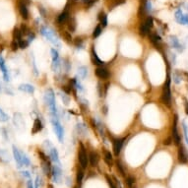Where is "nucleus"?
Wrapping results in <instances>:
<instances>
[{
  "mask_svg": "<svg viewBox=\"0 0 188 188\" xmlns=\"http://www.w3.org/2000/svg\"><path fill=\"white\" fill-rule=\"evenodd\" d=\"M0 70L2 71L3 78H4V80L6 82H9L10 77H9V74H8V69H7V67H6L5 60H4V58H3L1 55H0Z\"/></svg>",
  "mask_w": 188,
  "mask_h": 188,
  "instance_id": "nucleus-15",
  "label": "nucleus"
},
{
  "mask_svg": "<svg viewBox=\"0 0 188 188\" xmlns=\"http://www.w3.org/2000/svg\"><path fill=\"white\" fill-rule=\"evenodd\" d=\"M11 48H12L13 51H16L18 48H19V44H18V41L16 40H13L12 43H11Z\"/></svg>",
  "mask_w": 188,
  "mask_h": 188,
  "instance_id": "nucleus-50",
  "label": "nucleus"
},
{
  "mask_svg": "<svg viewBox=\"0 0 188 188\" xmlns=\"http://www.w3.org/2000/svg\"><path fill=\"white\" fill-rule=\"evenodd\" d=\"M185 111L186 114H188V100H185Z\"/></svg>",
  "mask_w": 188,
  "mask_h": 188,
  "instance_id": "nucleus-61",
  "label": "nucleus"
},
{
  "mask_svg": "<svg viewBox=\"0 0 188 188\" xmlns=\"http://www.w3.org/2000/svg\"><path fill=\"white\" fill-rule=\"evenodd\" d=\"M182 126H183V131H184V137H185L186 143L188 145V128H187V125H186L185 121L182 122Z\"/></svg>",
  "mask_w": 188,
  "mask_h": 188,
  "instance_id": "nucleus-46",
  "label": "nucleus"
},
{
  "mask_svg": "<svg viewBox=\"0 0 188 188\" xmlns=\"http://www.w3.org/2000/svg\"><path fill=\"white\" fill-rule=\"evenodd\" d=\"M170 43H171L172 47H174L175 49H177L178 51H182V49H183L182 46L180 44L179 40H177V37H174V36L170 37Z\"/></svg>",
  "mask_w": 188,
  "mask_h": 188,
  "instance_id": "nucleus-26",
  "label": "nucleus"
},
{
  "mask_svg": "<svg viewBox=\"0 0 188 188\" xmlns=\"http://www.w3.org/2000/svg\"><path fill=\"white\" fill-rule=\"evenodd\" d=\"M19 90L22 92H25V93H29V94H33L35 92V87L30 84H21L19 86Z\"/></svg>",
  "mask_w": 188,
  "mask_h": 188,
  "instance_id": "nucleus-25",
  "label": "nucleus"
},
{
  "mask_svg": "<svg viewBox=\"0 0 188 188\" xmlns=\"http://www.w3.org/2000/svg\"><path fill=\"white\" fill-rule=\"evenodd\" d=\"M22 174H23L24 177H27V178H30V174H29V171H22Z\"/></svg>",
  "mask_w": 188,
  "mask_h": 188,
  "instance_id": "nucleus-60",
  "label": "nucleus"
},
{
  "mask_svg": "<svg viewBox=\"0 0 188 188\" xmlns=\"http://www.w3.org/2000/svg\"><path fill=\"white\" fill-rule=\"evenodd\" d=\"M175 20L180 25L188 26V14H183L181 10H177L175 12Z\"/></svg>",
  "mask_w": 188,
  "mask_h": 188,
  "instance_id": "nucleus-11",
  "label": "nucleus"
},
{
  "mask_svg": "<svg viewBox=\"0 0 188 188\" xmlns=\"http://www.w3.org/2000/svg\"><path fill=\"white\" fill-rule=\"evenodd\" d=\"M44 100H46V104L48 107H49L50 113L52 117L55 118H59L58 116V112H57V108H56V104H55V94L52 89H48L46 92V95H44Z\"/></svg>",
  "mask_w": 188,
  "mask_h": 188,
  "instance_id": "nucleus-1",
  "label": "nucleus"
},
{
  "mask_svg": "<svg viewBox=\"0 0 188 188\" xmlns=\"http://www.w3.org/2000/svg\"><path fill=\"white\" fill-rule=\"evenodd\" d=\"M150 40H151L153 44H155L156 46H159V44L161 43V37L160 36H158L157 33H151V35H150Z\"/></svg>",
  "mask_w": 188,
  "mask_h": 188,
  "instance_id": "nucleus-31",
  "label": "nucleus"
},
{
  "mask_svg": "<svg viewBox=\"0 0 188 188\" xmlns=\"http://www.w3.org/2000/svg\"><path fill=\"white\" fill-rule=\"evenodd\" d=\"M180 80H181V79H180V77L178 76V74L175 72V74L174 75V81L176 83V84H179V83H180Z\"/></svg>",
  "mask_w": 188,
  "mask_h": 188,
  "instance_id": "nucleus-55",
  "label": "nucleus"
},
{
  "mask_svg": "<svg viewBox=\"0 0 188 188\" xmlns=\"http://www.w3.org/2000/svg\"><path fill=\"white\" fill-rule=\"evenodd\" d=\"M99 19L100 21V26H103V28L107 27V16L104 12L100 13L99 15Z\"/></svg>",
  "mask_w": 188,
  "mask_h": 188,
  "instance_id": "nucleus-32",
  "label": "nucleus"
},
{
  "mask_svg": "<svg viewBox=\"0 0 188 188\" xmlns=\"http://www.w3.org/2000/svg\"><path fill=\"white\" fill-rule=\"evenodd\" d=\"M43 128V124L41 122V120L40 118H36L33 121V125L32 127V134H37L40 132Z\"/></svg>",
  "mask_w": 188,
  "mask_h": 188,
  "instance_id": "nucleus-18",
  "label": "nucleus"
},
{
  "mask_svg": "<svg viewBox=\"0 0 188 188\" xmlns=\"http://www.w3.org/2000/svg\"><path fill=\"white\" fill-rule=\"evenodd\" d=\"M48 152H49V158H50V160L53 161L55 164L61 165V164H60V160H59V156H58V152H57V150H56V148L52 147Z\"/></svg>",
  "mask_w": 188,
  "mask_h": 188,
  "instance_id": "nucleus-17",
  "label": "nucleus"
},
{
  "mask_svg": "<svg viewBox=\"0 0 188 188\" xmlns=\"http://www.w3.org/2000/svg\"><path fill=\"white\" fill-rule=\"evenodd\" d=\"M115 164H116V167H117V170L120 172V174H121L122 176H125V171H124V170H123V165L121 164V161L117 160L115 161Z\"/></svg>",
  "mask_w": 188,
  "mask_h": 188,
  "instance_id": "nucleus-42",
  "label": "nucleus"
},
{
  "mask_svg": "<svg viewBox=\"0 0 188 188\" xmlns=\"http://www.w3.org/2000/svg\"><path fill=\"white\" fill-rule=\"evenodd\" d=\"M112 179L114 180V184H115V186H116V188H122V185H121V183H120V181L119 180L116 178V177H114V176H112Z\"/></svg>",
  "mask_w": 188,
  "mask_h": 188,
  "instance_id": "nucleus-53",
  "label": "nucleus"
},
{
  "mask_svg": "<svg viewBox=\"0 0 188 188\" xmlns=\"http://www.w3.org/2000/svg\"><path fill=\"white\" fill-rule=\"evenodd\" d=\"M145 7H146V11H148V12H152V3H151V1L147 0L146 3H145Z\"/></svg>",
  "mask_w": 188,
  "mask_h": 188,
  "instance_id": "nucleus-49",
  "label": "nucleus"
},
{
  "mask_svg": "<svg viewBox=\"0 0 188 188\" xmlns=\"http://www.w3.org/2000/svg\"><path fill=\"white\" fill-rule=\"evenodd\" d=\"M13 155H14V159L18 164V167H21L22 165H23V163H22V156H21V152L17 149L16 146H13Z\"/></svg>",
  "mask_w": 188,
  "mask_h": 188,
  "instance_id": "nucleus-21",
  "label": "nucleus"
},
{
  "mask_svg": "<svg viewBox=\"0 0 188 188\" xmlns=\"http://www.w3.org/2000/svg\"><path fill=\"white\" fill-rule=\"evenodd\" d=\"M32 64H33V74L37 76L39 75V71H37V65H36V58H35V55L32 53Z\"/></svg>",
  "mask_w": 188,
  "mask_h": 188,
  "instance_id": "nucleus-44",
  "label": "nucleus"
},
{
  "mask_svg": "<svg viewBox=\"0 0 188 188\" xmlns=\"http://www.w3.org/2000/svg\"><path fill=\"white\" fill-rule=\"evenodd\" d=\"M51 174H52V178H53V181L56 183H59L60 180H61V174H62V170L60 165L55 164L53 165V167H51Z\"/></svg>",
  "mask_w": 188,
  "mask_h": 188,
  "instance_id": "nucleus-10",
  "label": "nucleus"
},
{
  "mask_svg": "<svg viewBox=\"0 0 188 188\" xmlns=\"http://www.w3.org/2000/svg\"><path fill=\"white\" fill-rule=\"evenodd\" d=\"M40 176H37V178H36V188H40Z\"/></svg>",
  "mask_w": 188,
  "mask_h": 188,
  "instance_id": "nucleus-56",
  "label": "nucleus"
},
{
  "mask_svg": "<svg viewBox=\"0 0 188 188\" xmlns=\"http://www.w3.org/2000/svg\"><path fill=\"white\" fill-rule=\"evenodd\" d=\"M125 180H126L127 188H135V178L133 177V176L128 175Z\"/></svg>",
  "mask_w": 188,
  "mask_h": 188,
  "instance_id": "nucleus-34",
  "label": "nucleus"
},
{
  "mask_svg": "<svg viewBox=\"0 0 188 188\" xmlns=\"http://www.w3.org/2000/svg\"><path fill=\"white\" fill-rule=\"evenodd\" d=\"M88 158H89V164L92 167H97V164H99V155H97V153L94 151L90 152Z\"/></svg>",
  "mask_w": 188,
  "mask_h": 188,
  "instance_id": "nucleus-20",
  "label": "nucleus"
},
{
  "mask_svg": "<svg viewBox=\"0 0 188 188\" xmlns=\"http://www.w3.org/2000/svg\"><path fill=\"white\" fill-rule=\"evenodd\" d=\"M18 10H19V12H20L22 17H23L24 19H28L29 11L27 8V5H26V3L23 1V0H19L18 1Z\"/></svg>",
  "mask_w": 188,
  "mask_h": 188,
  "instance_id": "nucleus-14",
  "label": "nucleus"
},
{
  "mask_svg": "<svg viewBox=\"0 0 188 188\" xmlns=\"http://www.w3.org/2000/svg\"><path fill=\"white\" fill-rule=\"evenodd\" d=\"M43 145H44V147H46V148L48 150V151H49V150H50L52 147H53V146H52V144L50 143V141H49V140H46V141H44Z\"/></svg>",
  "mask_w": 188,
  "mask_h": 188,
  "instance_id": "nucleus-51",
  "label": "nucleus"
},
{
  "mask_svg": "<svg viewBox=\"0 0 188 188\" xmlns=\"http://www.w3.org/2000/svg\"><path fill=\"white\" fill-rule=\"evenodd\" d=\"M60 97H61V100L63 101V104H65V106H69V103H70V97L68 95H66L64 93H60Z\"/></svg>",
  "mask_w": 188,
  "mask_h": 188,
  "instance_id": "nucleus-37",
  "label": "nucleus"
},
{
  "mask_svg": "<svg viewBox=\"0 0 188 188\" xmlns=\"http://www.w3.org/2000/svg\"><path fill=\"white\" fill-rule=\"evenodd\" d=\"M27 188H33V182H32V180H31V179H29V180H28V182H27Z\"/></svg>",
  "mask_w": 188,
  "mask_h": 188,
  "instance_id": "nucleus-59",
  "label": "nucleus"
},
{
  "mask_svg": "<svg viewBox=\"0 0 188 188\" xmlns=\"http://www.w3.org/2000/svg\"><path fill=\"white\" fill-rule=\"evenodd\" d=\"M76 20H75L74 18H71L70 20L68 21V29H69V31L71 33H73L75 32V30H76Z\"/></svg>",
  "mask_w": 188,
  "mask_h": 188,
  "instance_id": "nucleus-35",
  "label": "nucleus"
},
{
  "mask_svg": "<svg viewBox=\"0 0 188 188\" xmlns=\"http://www.w3.org/2000/svg\"><path fill=\"white\" fill-rule=\"evenodd\" d=\"M22 156V163H23V165H26V167H29L31 161H30V159L28 158V156L26 155L25 153H21Z\"/></svg>",
  "mask_w": 188,
  "mask_h": 188,
  "instance_id": "nucleus-39",
  "label": "nucleus"
},
{
  "mask_svg": "<svg viewBox=\"0 0 188 188\" xmlns=\"http://www.w3.org/2000/svg\"><path fill=\"white\" fill-rule=\"evenodd\" d=\"M18 44H19V47L22 48V49H24V48H27V47L29 46L30 43H29V41H28L27 40H21L18 43Z\"/></svg>",
  "mask_w": 188,
  "mask_h": 188,
  "instance_id": "nucleus-43",
  "label": "nucleus"
},
{
  "mask_svg": "<svg viewBox=\"0 0 188 188\" xmlns=\"http://www.w3.org/2000/svg\"><path fill=\"white\" fill-rule=\"evenodd\" d=\"M176 73L178 74V76L180 77L181 80H185V81H188V73L186 71H183V70H177L176 71Z\"/></svg>",
  "mask_w": 188,
  "mask_h": 188,
  "instance_id": "nucleus-41",
  "label": "nucleus"
},
{
  "mask_svg": "<svg viewBox=\"0 0 188 188\" xmlns=\"http://www.w3.org/2000/svg\"><path fill=\"white\" fill-rule=\"evenodd\" d=\"M78 75L82 79H85L88 75V68L86 66H80L78 68Z\"/></svg>",
  "mask_w": 188,
  "mask_h": 188,
  "instance_id": "nucleus-30",
  "label": "nucleus"
},
{
  "mask_svg": "<svg viewBox=\"0 0 188 188\" xmlns=\"http://www.w3.org/2000/svg\"><path fill=\"white\" fill-rule=\"evenodd\" d=\"M50 121H51L52 127H53V130L56 134V136H57L58 141L60 143H63V141H64V129H63V126L61 125V123L59 121V118H55L51 116Z\"/></svg>",
  "mask_w": 188,
  "mask_h": 188,
  "instance_id": "nucleus-3",
  "label": "nucleus"
},
{
  "mask_svg": "<svg viewBox=\"0 0 188 188\" xmlns=\"http://www.w3.org/2000/svg\"><path fill=\"white\" fill-rule=\"evenodd\" d=\"M154 24V20L151 16H149L146 20L144 21V23H142L141 26L139 27V33L141 36H146L147 33H149V31L151 30Z\"/></svg>",
  "mask_w": 188,
  "mask_h": 188,
  "instance_id": "nucleus-8",
  "label": "nucleus"
},
{
  "mask_svg": "<svg viewBox=\"0 0 188 188\" xmlns=\"http://www.w3.org/2000/svg\"><path fill=\"white\" fill-rule=\"evenodd\" d=\"M96 75L97 78L100 79H103V80H104V79H107L108 77H110V72H108V70L107 68H104V66H99L97 67L96 69Z\"/></svg>",
  "mask_w": 188,
  "mask_h": 188,
  "instance_id": "nucleus-13",
  "label": "nucleus"
},
{
  "mask_svg": "<svg viewBox=\"0 0 188 188\" xmlns=\"http://www.w3.org/2000/svg\"><path fill=\"white\" fill-rule=\"evenodd\" d=\"M3 92V87H2V84H1V82H0V93Z\"/></svg>",
  "mask_w": 188,
  "mask_h": 188,
  "instance_id": "nucleus-62",
  "label": "nucleus"
},
{
  "mask_svg": "<svg viewBox=\"0 0 188 188\" xmlns=\"http://www.w3.org/2000/svg\"><path fill=\"white\" fill-rule=\"evenodd\" d=\"M40 33L43 37H46V39L51 43L52 46H54L55 47H60L61 46V43H60V40L58 39V37L56 36V33L52 31L51 29L47 28V27H41L40 28Z\"/></svg>",
  "mask_w": 188,
  "mask_h": 188,
  "instance_id": "nucleus-2",
  "label": "nucleus"
},
{
  "mask_svg": "<svg viewBox=\"0 0 188 188\" xmlns=\"http://www.w3.org/2000/svg\"><path fill=\"white\" fill-rule=\"evenodd\" d=\"M63 66L65 67V71H66V72H69V70L71 68V64H70V62L67 59L63 60Z\"/></svg>",
  "mask_w": 188,
  "mask_h": 188,
  "instance_id": "nucleus-48",
  "label": "nucleus"
},
{
  "mask_svg": "<svg viewBox=\"0 0 188 188\" xmlns=\"http://www.w3.org/2000/svg\"><path fill=\"white\" fill-rule=\"evenodd\" d=\"M35 37H36V36H35V33H29V35H28V41H29V43H31V41H33V40H35Z\"/></svg>",
  "mask_w": 188,
  "mask_h": 188,
  "instance_id": "nucleus-54",
  "label": "nucleus"
},
{
  "mask_svg": "<svg viewBox=\"0 0 188 188\" xmlns=\"http://www.w3.org/2000/svg\"><path fill=\"white\" fill-rule=\"evenodd\" d=\"M104 160L108 167H111L112 164H113V158H112L111 153L106 149H104Z\"/></svg>",
  "mask_w": 188,
  "mask_h": 188,
  "instance_id": "nucleus-23",
  "label": "nucleus"
},
{
  "mask_svg": "<svg viewBox=\"0 0 188 188\" xmlns=\"http://www.w3.org/2000/svg\"><path fill=\"white\" fill-rule=\"evenodd\" d=\"M47 188H53V186H52V184H48Z\"/></svg>",
  "mask_w": 188,
  "mask_h": 188,
  "instance_id": "nucleus-63",
  "label": "nucleus"
},
{
  "mask_svg": "<svg viewBox=\"0 0 188 188\" xmlns=\"http://www.w3.org/2000/svg\"><path fill=\"white\" fill-rule=\"evenodd\" d=\"M9 120L8 114H6L4 110L0 108V122H7Z\"/></svg>",
  "mask_w": 188,
  "mask_h": 188,
  "instance_id": "nucleus-38",
  "label": "nucleus"
},
{
  "mask_svg": "<svg viewBox=\"0 0 188 188\" xmlns=\"http://www.w3.org/2000/svg\"><path fill=\"white\" fill-rule=\"evenodd\" d=\"M100 33H101V26L97 25V27L95 28V30H94V32H93V37L97 39V37H99L100 36Z\"/></svg>",
  "mask_w": 188,
  "mask_h": 188,
  "instance_id": "nucleus-40",
  "label": "nucleus"
},
{
  "mask_svg": "<svg viewBox=\"0 0 188 188\" xmlns=\"http://www.w3.org/2000/svg\"><path fill=\"white\" fill-rule=\"evenodd\" d=\"M39 156L41 161V168H43V174L46 175H49L51 174V164H50V160L48 159L47 156L43 152L39 151Z\"/></svg>",
  "mask_w": 188,
  "mask_h": 188,
  "instance_id": "nucleus-6",
  "label": "nucleus"
},
{
  "mask_svg": "<svg viewBox=\"0 0 188 188\" xmlns=\"http://www.w3.org/2000/svg\"><path fill=\"white\" fill-rule=\"evenodd\" d=\"M13 39L14 40L16 41H20L21 40H23V33H22L21 30L19 28H15L14 31H13Z\"/></svg>",
  "mask_w": 188,
  "mask_h": 188,
  "instance_id": "nucleus-28",
  "label": "nucleus"
},
{
  "mask_svg": "<svg viewBox=\"0 0 188 188\" xmlns=\"http://www.w3.org/2000/svg\"><path fill=\"white\" fill-rule=\"evenodd\" d=\"M161 101L163 104H167V106H170L171 101V93H170V77L167 78V82L164 83L163 93H161Z\"/></svg>",
  "mask_w": 188,
  "mask_h": 188,
  "instance_id": "nucleus-5",
  "label": "nucleus"
},
{
  "mask_svg": "<svg viewBox=\"0 0 188 188\" xmlns=\"http://www.w3.org/2000/svg\"><path fill=\"white\" fill-rule=\"evenodd\" d=\"M177 156H178V161L179 163L181 164H186L187 161H188V157H187V154L185 152V149L181 145H179V149H178V153H177Z\"/></svg>",
  "mask_w": 188,
  "mask_h": 188,
  "instance_id": "nucleus-16",
  "label": "nucleus"
},
{
  "mask_svg": "<svg viewBox=\"0 0 188 188\" xmlns=\"http://www.w3.org/2000/svg\"><path fill=\"white\" fill-rule=\"evenodd\" d=\"M83 178H84V171H83V168H78L77 170V174H76V181H77V184L79 186L82 184V181H83Z\"/></svg>",
  "mask_w": 188,
  "mask_h": 188,
  "instance_id": "nucleus-29",
  "label": "nucleus"
},
{
  "mask_svg": "<svg viewBox=\"0 0 188 188\" xmlns=\"http://www.w3.org/2000/svg\"><path fill=\"white\" fill-rule=\"evenodd\" d=\"M74 84H75V86H76V88L79 90V91H81V92H84V89H83L82 85H81V83L79 82L78 78H74Z\"/></svg>",
  "mask_w": 188,
  "mask_h": 188,
  "instance_id": "nucleus-47",
  "label": "nucleus"
},
{
  "mask_svg": "<svg viewBox=\"0 0 188 188\" xmlns=\"http://www.w3.org/2000/svg\"><path fill=\"white\" fill-rule=\"evenodd\" d=\"M78 160H79V164H80L81 167L83 170H85L89 164V158H88V154H87V151H86L85 146L83 145L82 143H79Z\"/></svg>",
  "mask_w": 188,
  "mask_h": 188,
  "instance_id": "nucleus-4",
  "label": "nucleus"
},
{
  "mask_svg": "<svg viewBox=\"0 0 188 188\" xmlns=\"http://www.w3.org/2000/svg\"><path fill=\"white\" fill-rule=\"evenodd\" d=\"M51 56H52V63H51V69L53 70V72L58 73L61 67V61H60V57L58 54V51L55 48H51Z\"/></svg>",
  "mask_w": 188,
  "mask_h": 188,
  "instance_id": "nucleus-7",
  "label": "nucleus"
},
{
  "mask_svg": "<svg viewBox=\"0 0 188 188\" xmlns=\"http://www.w3.org/2000/svg\"><path fill=\"white\" fill-rule=\"evenodd\" d=\"M14 124L18 129L23 128V127L25 126L24 119H23V117H22L21 113H14Z\"/></svg>",
  "mask_w": 188,
  "mask_h": 188,
  "instance_id": "nucleus-19",
  "label": "nucleus"
},
{
  "mask_svg": "<svg viewBox=\"0 0 188 188\" xmlns=\"http://www.w3.org/2000/svg\"><path fill=\"white\" fill-rule=\"evenodd\" d=\"M68 18H69V13L67 12V11H63V12L57 17V23L59 25L65 23V22L68 20Z\"/></svg>",
  "mask_w": 188,
  "mask_h": 188,
  "instance_id": "nucleus-27",
  "label": "nucleus"
},
{
  "mask_svg": "<svg viewBox=\"0 0 188 188\" xmlns=\"http://www.w3.org/2000/svg\"><path fill=\"white\" fill-rule=\"evenodd\" d=\"M97 1V0H85V3L87 5H92V4H94V3H96Z\"/></svg>",
  "mask_w": 188,
  "mask_h": 188,
  "instance_id": "nucleus-58",
  "label": "nucleus"
},
{
  "mask_svg": "<svg viewBox=\"0 0 188 188\" xmlns=\"http://www.w3.org/2000/svg\"><path fill=\"white\" fill-rule=\"evenodd\" d=\"M106 179H107V184H108V186H110V188H116L115 184H114V182H113V180H112V179L110 177V175L106 174Z\"/></svg>",
  "mask_w": 188,
  "mask_h": 188,
  "instance_id": "nucleus-45",
  "label": "nucleus"
},
{
  "mask_svg": "<svg viewBox=\"0 0 188 188\" xmlns=\"http://www.w3.org/2000/svg\"><path fill=\"white\" fill-rule=\"evenodd\" d=\"M62 36H63V39H64L68 43H73V39H72V36H71V33L70 32L63 31L62 32Z\"/></svg>",
  "mask_w": 188,
  "mask_h": 188,
  "instance_id": "nucleus-36",
  "label": "nucleus"
},
{
  "mask_svg": "<svg viewBox=\"0 0 188 188\" xmlns=\"http://www.w3.org/2000/svg\"><path fill=\"white\" fill-rule=\"evenodd\" d=\"M171 141H172V137H168L167 140H164V145H167V146H168V145H170L171 144Z\"/></svg>",
  "mask_w": 188,
  "mask_h": 188,
  "instance_id": "nucleus-57",
  "label": "nucleus"
},
{
  "mask_svg": "<svg viewBox=\"0 0 188 188\" xmlns=\"http://www.w3.org/2000/svg\"><path fill=\"white\" fill-rule=\"evenodd\" d=\"M73 43H74V46H76L77 49H82V48H84V43H83V40L81 37H76L75 40H73Z\"/></svg>",
  "mask_w": 188,
  "mask_h": 188,
  "instance_id": "nucleus-33",
  "label": "nucleus"
},
{
  "mask_svg": "<svg viewBox=\"0 0 188 188\" xmlns=\"http://www.w3.org/2000/svg\"><path fill=\"white\" fill-rule=\"evenodd\" d=\"M126 138H120V139H114L112 142V149H113V154L114 156L118 157V155L121 152V149L123 147L124 141Z\"/></svg>",
  "mask_w": 188,
  "mask_h": 188,
  "instance_id": "nucleus-9",
  "label": "nucleus"
},
{
  "mask_svg": "<svg viewBox=\"0 0 188 188\" xmlns=\"http://www.w3.org/2000/svg\"><path fill=\"white\" fill-rule=\"evenodd\" d=\"M103 86L100 83H97V93H99V97H103Z\"/></svg>",
  "mask_w": 188,
  "mask_h": 188,
  "instance_id": "nucleus-52",
  "label": "nucleus"
},
{
  "mask_svg": "<svg viewBox=\"0 0 188 188\" xmlns=\"http://www.w3.org/2000/svg\"><path fill=\"white\" fill-rule=\"evenodd\" d=\"M92 59H93L94 64H96L97 66H104V62L99 57V56H97V52L95 50V47L92 48Z\"/></svg>",
  "mask_w": 188,
  "mask_h": 188,
  "instance_id": "nucleus-24",
  "label": "nucleus"
},
{
  "mask_svg": "<svg viewBox=\"0 0 188 188\" xmlns=\"http://www.w3.org/2000/svg\"><path fill=\"white\" fill-rule=\"evenodd\" d=\"M76 131L78 135H80V136H86V135L88 134L87 126H86L84 123H81V122H78L76 124Z\"/></svg>",
  "mask_w": 188,
  "mask_h": 188,
  "instance_id": "nucleus-22",
  "label": "nucleus"
},
{
  "mask_svg": "<svg viewBox=\"0 0 188 188\" xmlns=\"http://www.w3.org/2000/svg\"><path fill=\"white\" fill-rule=\"evenodd\" d=\"M172 139H174V142L175 143V145L179 146L180 145V137L177 131V116L174 117V123L172 125Z\"/></svg>",
  "mask_w": 188,
  "mask_h": 188,
  "instance_id": "nucleus-12",
  "label": "nucleus"
}]
</instances>
